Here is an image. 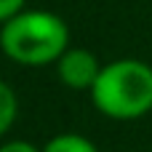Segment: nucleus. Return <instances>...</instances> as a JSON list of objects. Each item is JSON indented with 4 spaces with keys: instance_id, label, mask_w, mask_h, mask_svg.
I'll use <instances>...</instances> for the list:
<instances>
[{
    "instance_id": "f257e3e1",
    "label": "nucleus",
    "mask_w": 152,
    "mask_h": 152,
    "mask_svg": "<svg viewBox=\"0 0 152 152\" xmlns=\"http://www.w3.org/2000/svg\"><path fill=\"white\" fill-rule=\"evenodd\" d=\"M69 29L53 11H19L0 24L3 53L24 67H45L67 51Z\"/></svg>"
},
{
    "instance_id": "f03ea898",
    "label": "nucleus",
    "mask_w": 152,
    "mask_h": 152,
    "mask_svg": "<svg viewBox=\"0 0 152 152\" xmlns=\"http://www.w3.org/2000/svg\"><path fill=\"white\" fill-rule=\"evenodd\" d=\"M94 107L112 120H134L152 110V67L139 59H118L102 67L94 88Z\"/></svg>"
},
{
    "instance_id": "7ed1b4c3",
    "label": "nucleus",
    "mask_w": 152,
    "mask_h": 152,
    "mask_svg": "<svg viewBox=\"0 0 152 152\" xmlns=\"http://www.w3.org/2000/svg\"><path fill=\"white\" fill-rule=\"evenodd\" d=\"M56 69H59V77L67 88H75V91H91L99 72H102V64L99 59L88 51V48H67L59 61H56Z\"/></svg>"
},
{
    "instance_id": "20e7f679",
    "label": "nucleus",
    "mask_w": 152,
    "mask_h": 152,
    "mask_svg": "<svg viewBox=\"0 0 152 152\" xmlns=\"http://www.w3.org/2000/svg\"><path fill=\"white\" fill-rule=\"evenodd\" d=\"M43 152H99L86 136H77V134H61V136H53Z\"/></svg>"
},
{
    "instance_id": "39448f33",
    "label": "nucleus",
    "mask_w": 152,
    "mask_h": 152,
    "mask_svg": "<svg viewBox=\"0 0 152 152\" xmlns=\"http://www.w3.org/2000/svg\"><path fill=\"white\" fill-rule=\"evenodd\" d=\"M16 112H19L16 94L11 91V86H8V83H3V80H0V136L13 126Z\"/></svg>"
},
{
    "instance_id": "423d86ee",
    "label": "nucleus",
    "mask_w": 152,
    "mask_h": 152,
    "mask_svg": "<svg viewBox=\"0 0 152 152\" xmlns=\"http://www.w3.org/2000/svg\"><path fill=\"white\" fill-rule=\"evenodd\" d=\"M19 11H24V0H0V24L16 16Z\"/></svg>"
},
{
    "instance_id": "0eeeda50",
    "label": "nucleus",
    "mask_w": 152,
    "mask_h": 152,
    "mask_svg": "<svg viewBox=\"0 0 152 152\" xmlns=\"http://www.w3.org/2000/svg\"><path fill=\"white\" fill-rule=\"evenodd\" d=\"M0 152H43V150L32 147L29 142H8V144L0 147Z\"/></svg>"
}]
</instances>
